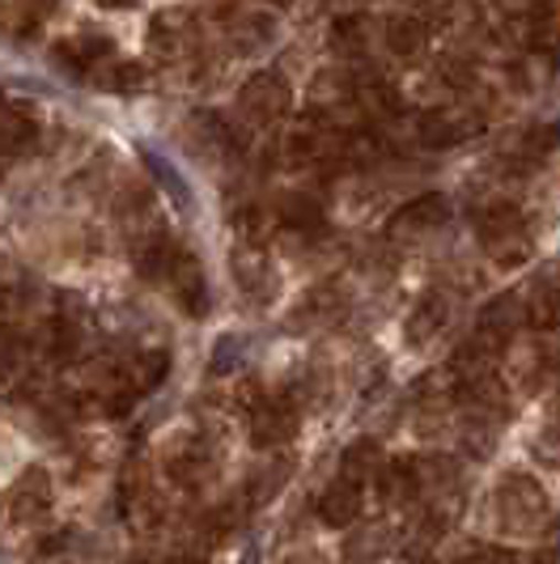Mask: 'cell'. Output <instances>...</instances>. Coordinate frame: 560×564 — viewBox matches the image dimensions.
<instances>
[{
    "label": "cell",
    "mask_w": 560,
    "mask_h": 564,
    "mask_svg": "<svg viewBox=\"0 0 560 564\" xmlns=\"http://www.w3.org/2000/svg\"><path fill=\"white\" fill-rule=\"evenodd\" d=\"M548 518V492L543 484L527 476V471H514L497 484V522L514 535H531L543 527Z\"/></svg>",
    "instance_id": "obj_1"
},
{
    "label": "cell",
    "mask_w": 560,
    "mask_h": 564,
    "mask_svg": "<svg viewBox=\"0 0 560 564\" xmlns=\"http://www.w3.org/2000/svg\"><path fill=\"white\" fill-rule=\"evenodd\" d=\"M476 234L480 247L493 254L502 268H514L531 254V238H527V226H523V213L514 204H493L476 217Z\"/></svg>",
    "instance_id": "obj_2"
},
{
    "label": "cell",
    "mask_w": 560,
    "mask_h": 564,
    "mask_svg": "<svg viewBox=\"0 0 560 564\" xmlns=\"http://www.w3.org/2000/svg\"><path fill=\"white\" fill-rule=\"evenodd\" d=\"M298 437V408L289 399H259L251 408V446L280 451Z\"/></svg>",
    "instance_id": "obj_3"
},
{
    "label": "cell",
    "mask_w": 560,
    "mask_h": 564,
    "mask_svg": "<svg viewBox=\"0 0 560 564\" xmlns=\"http://www.w3.org/2000/svg\"><path fill=\"white\" fill-rule=\"evenodd\" d=\"M47 509H52V480H47L43 467L22 471V476L13 480V488L4 492V513H9V522H18V527L39 522Z\"/></svg>",
    "instance_id": "obj_4"
},
{
    "label": "cell",
    "mask_w": 560,
    "mask_h": 564,
    "mask_svg": "<svg viewBox=\"0 0 560 564\" xmlns=\"http://www.w3.org/2000/svg\"><path fill=\"white\" fill-rule=\"evenodd\" d=\"M289 102H293V94H289V82L280 73H255L251 82L243 85V94H238V107L255 123L280 119V115L289 111Z\"/></svg>",
    "instance_id": "obj_5"
},
{
    "label": "cell",
    "mask_w": 560,
    "mask_h": 564,
    "mask_svg": "<svg viewBox=\"0 0 560 564\" xmlns=\"http://www.w3.org/2000/svg\"><path fill=\"white\" fill-rule=\"evenodd\" d=\"M527 318V311H523V302L514 297V293H505V297H493L488 306H484V314H480V327H476V339L484 344V348H493L497 357L505 352V344L514 339V332H518V323Z\"/></svg>",
    "instance_id": "obj_6"
},
{
    "label": "cell",
    "mask_w": 560,
    "mask_h": 564,
    "mask_svg": "<svg viewBox=\"0 0 560 564\" xmlns=\"http://www.w3.org/2000/svg\"><path fill=\"white\" fill-rule=\"evenodd\" d=\"M166 284H170V293H174V302L192 314V318H204V314H208V281H204V268H200L196 254L183 251V259L174 263V272H170Z\"/></svg>",
    "instance_id": "obj_7"
},
{
    "label": "cell",
    "mask_w": 560,
    "mask_h": 564,
    "mask_svg": "<svg viewBox=\"0 0 560 564\" xmlns=\"http://www.w3.org/2000/svg\"><path fill=\"white\" fill-rule=\"evenodd\" d=\"M179 259H183V247L170 238L166 229H153L149 238H140L137 242V272L144 276V281L166 284Z\"/></svg>",
    "instance_id": "obj_8"
},
{
    "label": "cell",
    "mask_w": 560,
    "mask_h": 564,
    "mask_svg": "<svg viewBox=\"0 0 560 564\" xmlns=\"http://www.w3.org/2000/svg\"><path fill=\"white\" fill-rule=\"evenodd\" d=\"M362 492H365L362 484H348V480L327 484V492L319 497V522H323V527H332V531H348L365 509Z\"/></svg>",
    "instance_id": "obj_9"
},
{
    "label": "cell",
    "mask_w": 560,
    "mask_h": 564,
    "mask_svg": "<svg viewBox=\"0 0 560 564\" xmlns=\"http://www.w3.org/2000/svg\"><path fill=\"white\" fill-rule=\"evenodd\" d=\"M111 56H115V43L107 34H85V39L60 43L52 59H56L64 73H73V77H89V73H98L103 59H111Z\"/></svg>",
    "instance_id": "obj_10"
},
{
    "label": "cell",
    "mask_w": 560,
    "mask_h": 564,
    "mask_svg": "<svg viewBox=\"0 0 560 564\" xmlns=\"http://www.w3.org/2000/svg\"><path fill=\"white\" fill-rule=\"evenodd\" d=\"M378 488H383V501H391V506H412L417 497H424L420 458H387L383 471H378Z\"/></svg>",
    "instance_id": "obj_11"
},
{
    "label": "cell",
    "mask_w": 560,
    "mask_h": 564,
    "mask_svg": "<svg viewBox=\"0 0 560 564\" xmlns=\"http://www.w3.org/2000/svg\"><path fill=\"white\" fill-rule=\"evenodd\" d=\"M450 217V199L438 196V192H424V196L408 199L399 208V217L391 221V238L399 234H420V229H438Z\"/></svg>",
    "instance_id": "obj_12"
},
{
    "label": "cell",
    "mask_w": 560,
    "mask_h": 564,
    "mask_svg": "<svg viewBox=\"0 0 560 564\" xmlns=\"http://www.w3.org/2000/svg\"><path fill=\"white\" fill-rule=\"evenodd\" d=\"M229 268H234V281L247 289V297L255 302H268L272 293H277V276H272V268H268V254L255 251V247H243V251H234L229 259Z\"/></svg>",
    "instance_id": "obj_13"
},
{
    "label": "cell",
    "mask_w": 560,
    "mask_h": 564,
    "mask_svg": "<svg viewBox=\"0 0 560 564\" xmlns=\"http://www.w3.org/2000/svg\"><path fill=\"white\" fill-rule=\"evenodd\" d=\"M204 442H200L196 433H179V437H170V446L162 451V467H166V476H174L179 484H196L200 471H204Z\"/></svg>",
    "instance_id": "obj_14"
},
{
    "label": "cell",
    "mask_w": 560,
    "mask_h": 564,
    "mask_svg": "<svg viewBox=\"0 0 560 564\" xmlns=\"http://www.w3.org/2000/svg\"><path fill=\"white\" fill-rule=\"evenodd\" d=\"M383 463H387V458L378 451V442H374V437H362V442H353V446L344 451V458H340V480L369 488V480H378Z\"/></svg>",
    "instance_id": "obj_15"
},
{
    "label": "cell",
    "mask_w": 560,
    "mask_h": 564,
    "mask_svg": "<svg viewBox=\"0 0 560 564\" xmlns=\"http://www.w3.org/2000/svg\"><path fill=\"white\" fill-rule=\"evenodd\" d=\"M442 323H446V297L442 293H424L412 306V314H408V323H403V339L408 344H429L442 332Z\"/></svg>",
    "instance_id": "obj_16"
},
{
    "label": "cell",
    "mask_w": 560,
    "mask_h": 564,
    "mask_svg": "<svg viewBox=\"0 0 560 564\" xmlns=\"http://www.w3.org/2000/svg\"><path fill=\"white\" fill-rule=\"evenodd\" d=\"M280 226L302 234V238H314L327 229V213L314 196H284L280 199Z\"/></svg>",
    "instance_id": "obj_17"
},
{
    "label": "cell",
    "mask_w": 560,
    "mask_h": 564,
    "mask_svg": "<svg viewBox=\"0 0 560 564\" xmlns=\"http://www.w3.org/2000/svg\"><path fill=\"white\" fill-rule=\"evenodd\" d=\"M480 119H454L446 111H429L420 119V141L429 144V149H450V144H459L467 132H476Z\"/></svg>",
    "instance_id": "obj_18"
},
{
    "label": "cell",
    "mask_w": 560,
    "mask_h": 564,
    "mask_svg": "<svg viewBox=\"0 0 560 564\" xmlns=\"http://www.w3.org/2000/svg\"><path fill=\"white\" fill-rule=\"evenodd\" d=\"M523 39L535 52H557L560 47V9L557 4H531L523 18Z\"/></svg>",
    "instance_id": "obj_19"
},
{
    "label": "cell",
    "mask_w": 560,
    "mask_h": 564,
    "mask_svg": "<svg viewBox=\"0 0 560 564\" xmlns=\"http://www.w3.org/2000/svg\"><path fill=\"white\" fill-rule=\"evenodd\" d=\"M523 311H527V323H531L535 332H552V327H560V281L535 284L531 297L523 302Z\"/></svg>",
    "instance_id": "obj_20"
},
{
    "label": "cell",
    "mask_w": 560,
    "mask_h": 564,
    "mask_svg": "<svg viewBox=\"0 0 560 564\" xmlns=\"http://www.w3.org/2000/svg\"><path fill=\"white\" fill-rule=\"evenodd\" d=\"M424 43H429V26L420 18H391L387 22V47H391L395 56L417 59L424 52Z\"/></svg>",
    "instance_id": "obj_21"
},
{
    "label": "cell",
    "mask_w": 560,
    "mask_h": 564,
    "mask_svg": "<svg viewBox=\"0 0 560 564\" xmlns=\"http://www.w3.org/2000/svg\"><path fill=\"white\" fill-rule=\"evenodd\" d=\"M365 43H369V22L357 18V13L340 18L336 26H332V47H336L340 56H357V52H365Z\"/></svg>",
    "instance_id": "obj_22"
},
{
    "label": "cell",
    "mask_w": 560,
    "mask_h": 564,
    "mask_svg": "<svg viewBox=\"0 0 560 564\" xmlns=\"http://www.w3.org/2000/svg\"><path fill=\"white\" fill-rule=\"evenodd\" d=\"M557 141H560V123H539V128H531L527 137H523V158L527 162H543L552 149H557Z\"/></svg>",
    "instance_id": "obj_23"
},
{
    "label": "cell",
    "mask_w": 560,
    "mask_h": 564,
    "mask_svg": "<svg viewBox=\"0 0 560 564\" xmlns=\"http://www.w3.org/2000/svg\"><path fill=\"white\" fill-rule=\"evenodd\" d=\"M234 229H238V238H243L247 247H255V242H263V238H268L272 221H268V213H263V208H243V213H234Z\"/></svg>",
    "instance_id": "obj_24"
},
{
    "label": "cell",
    "mask_w": 560,
    "mask_h": 564,
    "mask_svg": "<svg viewBox=\"0 0 560 564\" xmlns=\"http://www.w3.org/2000/svg\"><path fill=\"white\" fill-rule=\"evenodd\" d=\"M140 64H115L111 73L103 77V89H115V94H128V89H137L140 85Z\"/></svg>",
    "instance_id": "obj_25"
},
{
    "label": "cell",
    "mask_w": 560,
    "mask_h": 564,
    "mask_svg": "<svg viewBox=\"0 0 560 564\" xmlns=\"http://www.w3.org/2000/svg\"><path fill=\"white\" fill-rule=\"evenodd\" d=\"M518 556L514 552H502V547H476V552H467L459 564H514Z\"/></svg>",
    "instance_id": "obj_26"
},
{
    "label": "cell",
    "mask_w": 560,
    "mask_h": 564,
    "mask_svg": "<svg viewBox=\"0 0 560 564\" xmlns=\"http://www.w3.org/2000/svg\"><path fill=\"white\" fill-rule=\"evenodd\" d=\"M289 564H327V561H323V556H293Z\"/></svg>",
    "instance_id": "obj_27"
},
{
    "label": "cell",
    "mask_w": 560,
    "mask_h": 564,
    "mask_svg": "<svg viewBox=\"0 0 560 564\" xmlns=\"http://www.w3.org/2000/svg\"><path fill=\"white\" fill-rule=\"evenodd\" d=\"M514 564H552V561H543V556H518Z\"/></svg>",
    "instance_id": "obj_28"
},
{
    "label": "cell",
    "mask_w": 560,
    "mask_h": 564,
    "mask_svg": "<svg viewBox=\"0 0 560 564\" xmlns=\"http://www.w3.org/2000/svg\"><path fill=\"white\" fill-rule=\"evenodd\" d=\"M103 4H111V9H123V4H132V0H103Z\"/></svg>",
    "instance_id": "obj_29"
},
{
    "label": "cell",
    "mask_w": 560,
    "mask_h": 564,
    "mask_svg": "<svg viewBox=\"0 0 560 564\" xmlns=\"http://www.w3.org/2000/svg\"><path fill=\"white\" fill-rule=\"evenodd\" d=\"M174 564H204V561H192V556H183V561H174Z\"/></svg>",
    "instance_id": "obj_30"
}]
</instances>
